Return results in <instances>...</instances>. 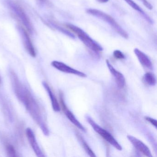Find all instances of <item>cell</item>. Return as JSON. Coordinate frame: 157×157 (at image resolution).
<instances>
[{"mask_svg": "<svg viewBox=\"0 0 157 157\" xmlns=\"http://www.w3.org/2000/svg\"><path fill=\"white\" fill-rule=\"evenodd\" d=\"M50 23L51 24V25H52L54 28L57 30L58 31L61 32V33L64 34L67 36H68L70 37V38H72V39H74V38H75V36H74V35L72 33H71L70 31L64 29V28L61 27V26H59L58 25L56 24V23L54 22L53 21H51Z\"/></svg>", "mask_w": 157, "mask_h": 157, "instance_id": "e0dca14e", "label": "cell"}, {"mask_svg": "<svg viewBox=\"0 0 157 157\" xmlns=\"http://www.w3.org/2000/svg\"><path fill=\"white\" fill-rule=\"evenodd\" d=\"M86 118L88 123L92 127L96 133L99 134L106 141L110 143L112 146L114 147L117 149L119 151L122 150V146L119 144V143L116 140L109 132L101 127L98 124H96L95 121H94V120L90 117L87 116L86 117Z\"/></svg>", "mask_w": 157, "mask_h": 157, "instance_id": "277c9868", "label": "cell"}, {"mask_svg": "<svg viewBox=\"0 0 157 157\" xmlns=\"http://www.w3.org/2000/svg\"><path fill=\"white\" fill-rule=\"evenodd\" d=\"M114 57L117 59H122L125 58L124 55L119 50H115L113 53Z\"/></svg>", "mask_w": 157, "mask_h": 157, "instance_id": "d6986e66", "label": "cell"}, {"mask_svg": "<svg viewBox=\"0 0 157 157\" xmlns=\"http://www.w3.org/2000/svg\"><path fill=\"white\" fill-rule=\"evenodd\" d=\"M65 25L66 27L76 34L79 39L89 49L96 53L102 51L103 49V48L97 42L92 39L82 29L71 24H66Z\"/></svg>", "mask_w": 157, "mask_h": 157, "instance_id": "7a4b0ae2", "label": "cell"}, {"mask_svg": "<svg viewBox=\"0 0 157 157\" xmlns=\"http://www.w3.org/2000/svg\"><path fill=\"white\" fill-rule=\"evenodd\" d=\"M51 65L55 68L58 70L59 71L64 72V73L74 74V75H77L79 77H82V78H85L87 77L86 74L83 72L77 70L75 69L72 68L69 66L65 64V63L60 62V61H52Z\"/></svg>", "mask_w": 157, "mask_h": 157, "instance_id": "52a82bcc", "label": "cell"}, {"mask_svg": "<svg viewBox=\"0 0 157 157\" xmlns=\"http://www.w3.org/2000/svg\"><path fill=\"white\" fill-rule=\"evenodd\" d=\"M140 1L143 3L144 6L149 10H151L152 9V6L150 3L148 2L147 0H140Z\"/></svg>", "mask_w": 157, "mask_h": 157, "instance_id": "44dd1931", "label": "cell"}, {"mask_svg": "<svg viewBox=\"0 0 157 157\" xmlns=\"http://www.w3.org/2000/svg\"><path fill=\"white\" fill-rule=\"evenodd\" d=\"M145 82L150 86H153L156 83V79L155 75L151 72H147L144 75Z\"/></svg>", "mask_w": 157, "mask_h": 157, "instance_id": "2e32d148", "label": "cell"}, {"mask_svg": "<svg viewBox=\"0 0 157 157\" xmlns=\"http://www.w3.org/2000/svg\"><path fill=\"white\" fill-rule=\"evenodd\" d=\"M1 82H2L1 78V77H0V83H1Z\"/></svg>", "mask_w": 157, "mask_h": 157, "instance_id": "cb8c5ba5", "label": "cell"}, {"mask_svg": "<svg viewBox=\"0 0 157 157\" xmlns=\"http://www.w3.org/2000/svg\"><path fill=\"white\" fill-rule=\"evenodd\" d=\"M127 137L128 139L131 142V144L133 145L136 149L141 152L145 156L148 157H152L150 149L142 141L138 139L137 138L133 136H130V135H128Z\"/></svg>", "mask_w": 157, "mask_h": 157, "instance_id": "ba28073f", "label": "cell"}, {"mask_svg": "<svg viewBox=\"0 0 157 157\" xmlns=\"http://www.w3.org/2000/svg\"><path fill=\"white\" fill-rule=\"evenodd\" d=\"M128 5H129L130 7H132L134 10L137 11L139 12L140 14L143 16V18L150 24L153 23L152 20L145 13V12L136 4L132 0H124Z\"/></svg>", "mask_w": 157, "mask_h": 157, "instance_id": "5bb4252c", "label": "cell"}, {"mask_svg": "<svg viewBox=\"0 0 157 157\" xmlns=\"http://www.w3.org/2000/svg\"><path fill=\"white\" fill-rule=\"evenodd\" d=\"M145 118L149 123H150L153 126L155 127V128H157V121L156 119H153V118L148 117H146Z\"/></svg>", "mask_w": 157, "mask_h": 157, "instance_id": "ffe728a7", "label": "cell"}, {"mask_svg": "<svg viewBox=\"0 0 157 157\" xmlns=\"http://www.w3.org/2000/svg\"><path fill=\"white\" fill-rule=\"evenodd\" d=\"M6 149L7 154L9 157H16V151L13 146L10 144H7L6 145Z\"/></svg>", "mask_w": 157, "mask_h": 157, "instance_id": "ac0fdd59", "label": "cell"}, {"mask_svg": "<svg viewBox=\"0 0 157 157\" xmlns=\"http://www.w3.org/2000/svg\"><path fill=\"white\" fill-rule=\"evenodd\" d=\"M86 12L88 14L94 16L96 18H99V19L103 21H104L107 23L116 33H117L123 38H125V39L128 38V36L127 33L110 15H108L107 13H105L101 11L96 10V9H88L86 10Z\"/></svg>", "mask_w": 157, "mask_h": 157, "instance_id": "3957f363", "label": "cell"}, {"mask_svg": "<svg viewBox=\"0 0 157 157\" xmlns=\"http://www.w3.org/2000/svg\"><path fill=\"white\" fill-rule=\"evenodd\" d=\"M97 1L100 3H106L108 2L109 0H97Z\"/></svg>", "mask_w": 157, "mask_h": 157, "instance_id": "7402d4cb", "label": "cell"}, {"mask_svg": "<svg viewBox=\"0 0 157 157\" xmlns=\"http://www.w3.org/2000/svg\"><path fill=\"white\" fill-rule=\"evenodd\" d=\"M19 30L21 33L24 45L26 51L31 56L33 57H35L36 56L35 49L33 45L29 34L27 33V31H26V30L22 26H19Z\"/></svg>", "mask_w": 157, "mask_h": 157, "instance_id": "8992f818", "label": "cell"}, {"mask_svg": "<svg viewBox=\"0 0 157 157\" xmlns=\"http://www.w3.org/2000/svg\"><path fill=\"white\" fill-rule=\"evenodd\" d=\"M134 52L142 66L148 69L152 70L153 65L152 62L147 55L137 48L134 49Z\"/></svg>", "mask_w": 157, "mask_h": 157, "instance_id": "8fae6325", "label": "cell"}, {"mask_svg": "<svg viewBox=\"0 0 157 157\" xmlns=\"http://www.w3.org/2000/svg\"><path fill=\"white\" fill-rule=\"evenodd\" d=\"M63 111H64V113H65V115H66L68 119L74 125L76 126L79 129H80L83 132H86V129H85V128L82 125V124L78 121V119L76 118L75 117L74 115L72 113V112L71 111H70L67 108V106H65V107L62 108Z\"/></svg>", "mask_w": 157, "mask_h": 157, "instance_id": "4fadbf2b", "label": "cell"}, {"mask_svg": "<svg viewBox=\"0 0 157 157\" xmlns=\"http://www.w3.org/2000/svg\"><path fill=\"white\" fill-rule=\"evenodd\" d=\"M7 4L11 10L20 20L23 24L24 26L27 29V32L32 33L33 31V25L24 10L18 4L11 0H9L7 2Z\"/></svg>", "mask_w": 157, "mask_h": 157, "instance_id": "5b68a950", "label": "cell"}, {"mask_svg": "<svg viewBox=\"0 0 157 157\" xmlns=\"http://www.w3.org/2000/svg\"><path fill=\"white\" fill-rule=\"evenodd\" d=\"M10 78L15 95L24 105L33 119L44 135L49 136V131L41 105L32 93L20 81L16 73L12 71Z\"/></svg>", "mask_w": 157, "mask_h": 157, "instance_id": "6da1fadb", "label": "cell"}, {"mask_svg": "<svg viewBox=\"0 0 157 157\" xmlns=\"http://www.w3.org/2000/svg\"><path fill=\"white\" fill-rule=\"evenodd\" d=\"M26 134L29 143L31 144V147L33 148L36 156L38 157H45V155L44 154L42 150L40 148L33 130L31 128H26Z\"/></svg>", "mask_w": 157, "mask_h": 157, "instance_id": "9c48e42d", "label": "cell"}, {"mask_svg": "<svg viewBox=\"0 0 157 157\" xmlns=\"http://www.w3.org/2000/svg\"><path fill=\"white\" fill-rule=\"evenodd\" d=\"M39 1L42 2H45L46 1V0H39Z\"/></svg>", "mask_w": 157, "mask_h": 157, "instance_id": "603a6c76", "label": "cell"}, {"mask_svg": "<svg viewBox=\"0 0 157 157\" xmlns=\"http://www.w3.org/2000/svg\"><path fill=\"white\" fill-rule=\"evenodd\" d=\"M76 136H77V138L78 140L80 142L82 146L83 147L84 150L87 152V154H88L90 157H96L95 153L91 149L88 143L86 142V141H85V140L83 138V137L81 136L80 134H79L78 133H77L76 134Z\"/></svg>", "mask_w": 157, "mask_h": 157, "instance_id": "9a60e30c", "label": "cell"}, {"mask_svg": "<svg viewBox=\"0 0 157 157\" xmlns=\"http://www.w3.org/2000/svg\"><path fill=\"white\" fill-rule=\"evenodd\" d=\"M42 84L50 97L53 110L56 112H59L60 111V105L49 85L44 81L42 82Z\"/></svg>", "mask_w": 157, "mask_h": 157, "instance_id": "7c38bea8", "label": "cell"}, {"mask_svg": "<svg viewBox=\"0 0 157 157\" xmlns=\"http://www.w3.org/2000/svg\"><path fill=\"white\" fill-rule=\"evenodd\" d=\"M106 63L108 69L110 71L112 76L113 77L116 83L118 86V88H121V89L124 88L126 84L125 78L124 75L121 72L116 70L111 65L108 59H106Z\"/></svg>", "mask_w": 157, "mask_h": 157, "instance_id": "30bf717a", "label": "cell"}]
</instances>
